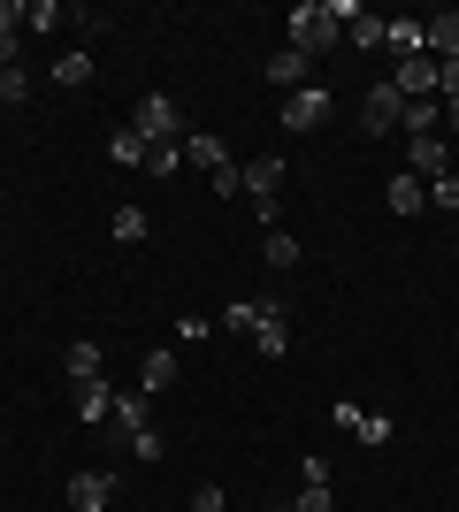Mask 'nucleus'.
Returning a JSON list of instances; mask_svg holds the SVG:
<instances>
[{
  "label": "nucleus",
  "mask_w": 459,
  "mask_h": 512,
  "mask_svg": "<svg viewBox=\"0 0 459 512\" xmlns=\"http://www.w3.org/2000/svg\"><path fill=\"white\" fill-rule=\"evenodd\" d=\"M138 390H146V398L176 390V352H146V360H138Z\"/></svg>",
  "instance_id": "6ab92c4d"
},
{
  "label": "nucleus",
  "mask_w": 459,
  "mask_h": 512,
  "mask_svg": "<svg viewBox=\"0 0 459 512\" xmlns=\"http://www.w3.org/2000/svg\"><path fill=\"white\" fill-rule=\"evenodd\" d=\"M383 207H391V214H421V207H429V184H421L414 169H398L391 192H383Z\"/></svg>",
  "instance_id": "2eb2a0df"
},
{
  "label": "nucleus",
  "mask_w": 459,
  "mask_h": 512,
  "mask_svg": "<svg viewBox=\"0 0 459 512\" xmlns=\"http://www.w3.org/2000/svg\"><path fill=\"white\" fill-rule=\"evenodd\" d=\"M100 367H108V360H100V344H92V337H77L62 352V375H69V383H100Z\"/></svg>",
  "instance_id": "dca6fc26"
},
{
  "label": "nucleus",
  "mask_w": 459,
  "mask_h": 512,
  "mask_svg": "<svg viewBox=\"0 0 459 512\" xmlns=\"http://www.w3.org/2000/svg\"><path fill=\"white\" fill-rule=\"evenodd\" d=\"M383 46H391L398 62H414V54H429V31H421L414 16H391V23H383Z\"/></svg>",
  "instance_id": "4468645a"
},
{
  "label": "nucleus",
  "mask_w": 459,
  "mask_h": 512,
  "mask_svg": "<svg viewBox=\"0 0 459 512\" xmlns=\"http://www.w3.org/2000/svg\"><path fill=\"white\" fill-rule=\"evenodd\" d=\"M337 39H345V31L329 23V8H322V0H299V8H291V46H299L306 62H314V54H329Z\"/></svg>",
  "instance_id": "7ed1b4c3"
},
{
  "label": "nucleus",
  "mask_w": 459,
  "mask_h": 512,
  "mask_svg": "<svg viewBox=\"0 0 459 512\" xmlns=\"http://www.w3.org/2000/svg\"><path fill=\"white\" fill-rule=\"evenodd\" d=\"M406 169H414L421 184H437V176H452V146H444V138H406Z\"/></svg>",
  "instance_id": "0eeeda50"
},
{
  "label": "nucleus",
  "mask_w": 459,
  "mask_h": 512,
  "mask_svg": "<svg viewBox=\"0 0 459 512\" xmlns=\"http://www.w3.org/2000/svg\"><path fill=\"white\" fill-rule=\"evenodd\" d=\"M115 505V474H69V512H108Z\"/></svg>",
  "instance_id": "1a4fd4ad"
},
{
  "label": "nucleus",
  "mask_w": 459,
  "mask_h": 512,
  "mask_svg": "<svg viewBox=\"0 0 459 512\" xmlns=\"http://www.w3.org/2000/svg\"><path fill=\"white\" fill-rule=\"evenodd\" d=\"M391 85L406 92V100H437V62H429V54H414V62L391 69Z\"/></svg>",
  "instance_id": "9d476101"
},
{
  "label": "nucleus",
  "mask_w": 459,
  "mask_h": 512,
  "mask_svg": "<svg viewBox=\"0 0 459 512\" xmlns=\"http://www.w3.org/2000/svg\"><path fill=\"white\" fill-rule=\"evenodd\" d=\"M108 230H115V245H146V207H115Z\"/></svg>",
  "instance_id": "b1692460"
},
{
  "label": "nucleus",
  "mask_w": 459,
  "mask_h": 512,
  "mask_svg": "<svg viewBox=\"0 0 459 512\" xmlns=\"http://www.w3.org/2000/svg\"><path fill=\"white\" fill-rule=\"evenodd\" d=\"M207 337H215V321H207V314H184V321H176V344H207Z\"/></svg>",
  "instance_id": "c756f323"
},
{
  "label": "nucleus",
  "mask_w": 459,
  "mask_h": 512,
  "mask_svg": "<svg viewBox=\"0 0 459 512\" xmlns=\"http://www.w3.org/2000/svg\"><path fill=\"white\" fill-rule=\"evenodd\" d=\"M291 512H337V497H329V482H299V505Z\"/></svg>",
  "instance_id": "c85d7f7f"
},
{
  "label": "nucleus",
  "mask_w": 459,
  "mask_h": 512,
  "mask_svg": "<svg viewBox=\"0 0 459 512\" xmlns=\"http://www.w3.org/2000/svg\"><path fill=\"white\" fill-rule=\"evenodd\" d=\"M184 161H192V169H207V176H215V169H230V146H222L215 130H184Z\"/></svg>",
  "instance_id": "ddd939ff"
},
{
  "label": "nucleus",
  "mask_w": 459,
  "mask_h": 512,
  "mask_svg": "<svg viewBox=\"0 0 459 512\" xmlns=\"http://www.w3.org/2000/svg\"><path fill=\"white\" fill-rule=\"evenodd\" d=\"M69 390H77L69 406H77V421H85V428H100V421L115 413V390H108V375H100V383H69Z\"/></svg>",
  "instance_id": "9b49d317"
},
{
  "label": "nucleus",
  "mask_w": 459,
  "mask_h": 512,
  "mask_svg": "<svg viewBox=\"0 0 459 512\" xmlns=\"http://www.w3.org/2000/svg\"><path fill=\"white\" fill-rule=\"evenodd\" d=\"M115 428H123V444H131V459H161V428H153V398L146 390H115Z\"/></svg>",
  "instance_id": "f257e3e1"
},
{
  "label": "nucleus",
  "mask_w": 459,
  "mask_h": 512,
  "mask_svg": "<svg viewBox=\"0 0 459 512\" xmlns=\"http://www.w3.org/2000/svg\"><path fill=\"white\" fill-rule=\"evenodd\" d=\"M0 31H23V0H0Z\"/></svg>",
  "instance_id": "473e14b6"
},
{
  "label": "nucleus",
  "mask_w": 459,
  "mask_h": 512,
  "mask_svg": "<svg viewBox=\"0 0 459 512\" xmlns=\"http://www.w3.org/2000/svg\"><path fill=\"white\" fill-rule=\"evenodd\" d=\"M253 344H261V360H284V352H291V321H284V299H261V329H253Z\"/></svg>",
  "instance_id": "6e6552de"
},
{
  "label": "nucleus",
  "mask_w": 459,
  "mask_h": 512,
  "mask_svg": "<svg viewBox=\"0 0 459 512\" xmlns=\"http://www.w3.org/2000/svg\"><path fill=\"white\" fill-rule=\"evenodd\" d=\"M337 428H352V436H360V444H391V421H383V413H360L345 398V406H337Z\"/></svg>",
  "instance_id": "f3484780"
},
{
  "label": "nucleus",
  "mask_w": 459,
  "mask_h": 512,
  "mask_svg": "<svg viewBox=\"0 0 459 512\" xmlns=\"http://www.w3.org/2000/svg\"><path fill=\"white\" fill-rule=\"evenodd\" d=\"M131 130L146 138V146H184V107L169 100V92H146L131 115Z\"/></svg>",
  "instance_id": "f03ea898"
},
{
  "label": "nucleus",
  "mask_w": 459,
  "mask_h": 512,
  "mask_svg": "<svg viewBox=\"0 0 459 512\" xmlns=\"http://www.w3.org/2000/svg\"><path fill=\"white\" fill-rule=\"evenodd\" d=\"M444 130H459V92H452V100H444Z\"/></svg>",
  "instance_id": "72a5a7b5"
},
{
  "label": "nucleus",
  "mask_w": 459,
  "mask_h": 512,
  "mask_svg": "<svg viewBox=\"0 0 459 512\" xmlns=\"http://www.w3.org/2000/svg\"><path fill=\"white\" fill-rule=\"evenodd\" d=\"M429 207H459V169H452V176H437V184H429Z\"/></svg>",
  "instance_id": "7c9ffc66"
},
{
  "label": "nucleus",
  "mask_w": 459,
  "mask_h": 512,
  "mask_svg": "<svg viewBox=\"0 0 459 512\" xmlns=\"http://www.w3.org/2000/svg\"><path fill=\"white\" fill-rule=\"evenodd\" d=\"M192 512H230V497H222L215 482H199V490H192Z\"/></svg>",
  "instance_id": "2f4dec72"
},
{
  "label": "nucleus",
  "mask_w": 459,
  "mask_h": 512,
  "mask_svg": "<svg viewBox=\"0 0 459 512\" xmlns=\"http://www.w3.org/2000/svg\"><path fill=\"white\" fill-rule=\"evenodd\" d=\"M54 85H62V92H77V85H92V54H85V46H69L62 62H54Z\"/></svg>",
  "instance_id": "4be33fe9"
},
{
  "label": "nucleus",
  "mask_w": 459,
  "mask_h": 512,
  "mask_svg": "<svg viewBox=\"0 0 459 512\" xmlns=\"http://www.w3.org/2000/svg\"><path fill=\"white\" fill-rule=\"evenodd\" d=\"M261 253H268V268H299V237H291V230H268Z\"/></svg>",
  "instance_id": "a878e982"
},
{
  "label": "nucleus",
  "mask_w": 459,
  "mask_h": 512,
  "mask_svg": "<svg viewBox=\"0 0 459 512\" xmlns=\"http://www.w3.org/2000/svg\"><path fill=\"white\" fill-rule=\"evenodd\" d=\"M398 130H406V138H437V130H444V100H406Z\"/></svg>",
  "instance_id": "a211bd4d"
},
{
  "label": "nucleus",
  "mask_w": 459,
  "mask_h": 512,
  "mask_svg": "<svg viewBox=\"0 0 459 512\" xmlns=\"http://www.w3.org/2000/svg\"><path fill=\"white\" fill-rule=\"evenodd\" d=\"M398 115H406V92H398L391 77H383V85H368V100H360V130H368V138H391Z\"/></svg>",
  "instance_id": "423d86ee"
},
{
  "label": "nucleus",
  "mask_w": 459,
  "mask_h": 512,
  "mask_svg": "<svg viewBox=\"0 0 459 512\" xmlns=\"http://www.w3.org/2000/svg\"><path fill=\"white\" fill-rule=\"evenodd\" d=\"M383 23H391V16H368V8H360L345 31H352V46H360V54H375V46H383Z\"/></svg>",
  "instance_id": "393cba45"
},
{
  "label": "nucleus",
  "mask_w": 459,
  "mask_h": 512,
  "mask_svg": "<svg viewBox=\"0 0 459 512\" xmlns=\"http://www.w3.org/2000/svg\"><path fill=\"white\" fill-rule=\"evenodd\" d=\"M0 291H8V276H0Z\"/></svg>",
  "instance_id": "c9c22d12"
},
{
  "label": "nucleus",
  "mask_w": 459,
  "mask_h": 512,
  "mask_svg": "<svg viewBox=\"0 0 459 512\" xmlns=\"http://www.w3.org/2000/svg\"><path fill=\"white\" fill-rule=\"evenodd\" d=\"M421 31H429V62H452V54H459V8L421 16Z\"/></svg>",
  "instance_id": "f8f14e48"
},
{
  "label": "nucleus",
  "mask_w": 459,
  "mask_h": 512,
  "mask_svg": "<svg viewBox=\"0 0 459 512\" xmlns=\"http://www.w3.org/2000/svg\"><path fill=\"white\" fill-rule=\"evenodd\" d=\"M62 23H69L62 0H23V31H62Z\"/></svg>",
  "instance_id": "5701e85b"
},
{
  "label": "nucleus",
  "mask_w": 459,
  "mask_h": 512,
  "mask_svg": "<svg viewBox=\"0 0 459 512\" xmlns=\"http://www.w3.org/2000/svg\"><path fill=\"white\" fill-rule=\"evenodd\" d=\"M215 329H261V299H230V314H222Z\"/></svg>",
  "instance_id": "bb28decb"
},
{
  "label": "nucleus",
  "mask_w": 459,
  "mask_h": 512,
  "mask_svg": "<svg viewBox=\"0 0 459 512\" xmlns=\"http://www.w3.org/2000/svg\"><path fill=\"white\" fill-rule=\"evenodd\" d=\"M108 161H115V169H146V138H138V130L123 123V130L108 138Z\"/></svg>",
  "instance_id": "412c9836"
},
{
  "label": "nucleus",
  "mask_w": 459,
  "mask_h": 512,
  "mask_svg": "<svg viewBox=\"0 0 459 512\" xmlns=\"http://www.w3.org/2000/svg\"><path fill=\"white\" fill-rule=\"evenodd\" d=\"M306 69H314V62H306L299 46H284V54H268V85H284V92H299V85H306Z\"/></svg>",
  "instance_id": "aec40b11"
},
{
  "label": "nucleus",
  "mask_w": 459,
  "mask_h": 512,
  "mask_svg": "<svg viewBox=\"0 0 459 512\" xmlns=\"http://www.w3.org/2000/svg\"><path fill=\"white\" fill-rule=\"evenodd\" d=\"M329 115H337L329 85H299V92H284V130H291V138H306V130H322Z\"/></svg>",
  "instance_id": "20e7f679"
},
{
  "label": "nucleus",
  "mask_w": 459,
  "mask_h": 512,
  "mask_svg": "<svg viewBox=\"0 0 459 512\" xmlns=\"http://www.w3.org/2000/svg\"><path fill=\"white\" fill-rule=\"evenodd\" d=\"M184 169V146H146V176H176Z\"/></svg>",
  "instance_id": "cd10ccee"
},
{
  "label": "nucleus",
  "mask_w": 459,
  "mask_h": 512,
  "mask_svg": "<svg viewBox=\"0 0 459 512\" xmlns=\"http://www.w3.org/2000/svg\"><path fill=\"white\" fill-rule=\"evenodd\" d=\"M238 192L253 199V214H276V192H284V161H276V153L245 161V169H238Z\"/></svg>",
  "instance_id": "39448f33"
},
{
  "label": "nucleus",
  "mask_w": 459,
  "mask_h": 512,
  "mask_svg": "<svg viewBox=\"0 0 459 512\" xmlns=\"http://www.w3.org/2000/svg\"><path fill=\"white\" fill-rule=\"evenodd\" d=\"M0 107H8V69H0Z\"/></svg>",
  "instance_id": "f704fd0d"
}]
</instances>
